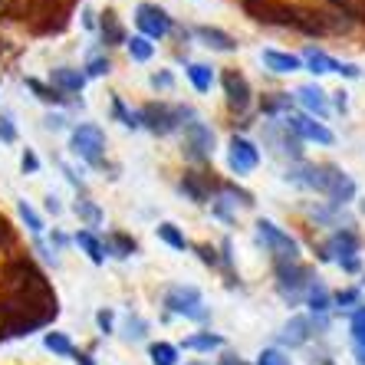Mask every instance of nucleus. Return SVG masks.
<instances>
[{
	"instance_id": "f257e3e1",
	"label": "nucleus",
	"mask_w": 365,
	"mask_h": 365,
	"mask_svg": "<svg viewBox=\"0 0 365 365\" xmlns=\"http://www.w3.org/2000/svg\"><path fill=\"white\" fill-rule=\"evenodd\" d=\"M185 119H197L195 109H187V106H168V102H148L142 106L138 112V122H142L152 135H171V132H178L185 125Z\"/></svg>"
},
{
	"instance_id": "f03ea898",
	"label": "nucleus",
	"mask_w": 365,
	"mask_h": 365,
	"mask_svg": "<svg viewBox=\"0 0 365 365\" xmlns=\"http://www.w3.org/2000/svg\"><path fill=\"white\" fill-rule=\"evenodd\" d=\"M359 247H362V240H359V234H356L352 227L332 230L329 240L319 247V260H323V264L336 260V264H339L346 273H359V270H362V260H359Z\"/></svg>"
},
{
	"instance_id": "7ed1b4c3",
	"label": "nucleus",
	"mask_w": 365,
	"mask_h": 365,
	"mask_svg": "<svg viewBox=\"0 0 365 365\" xmlns=\"http://www.w3.org/2000/svg\"><path fill=\"white\" fill-rule=\"evenodd\" d=\"M165 306H168V313L185 316L191 323H207V319H211V309L204 306L201 289L191 287V283H175V287H168Z\"/></svg>"
},
{
	"instance_id": "20e7f679",
	"label": "nucleus",
	"mask_w": 365,
	"mask_h": 365,
	"mask_svg": "<svg viewBox=\"0 0 365 365\" xmlns=\"http://www.w3.org/2000/svg\"><path fill=\"white\" fill-rule=\"evenodd\" d=\"M69 148L83 162L93 165V168L106 165V132L99 125H93V122H83V125H76L69 132Z\"/></svg>"
},
{
	"instance_id": "39448f33",
	"label": "nucleus",
	"mask_w": 365,
	"mask_h": 365,
	"mask_svg": "<svg viewBox=\"0 0 365 365\" xmlns=\"http://www.w3.org/2000/svg\"><path fill=\"white\" fill-rule=\"evenodd\" d=\"M257 240L270 250L277 264H299V244H297V237H289L287 230L277 227V224L267 221V217H260V221H257Z\"/></svg>"
},
{
	"instance_id": "423d86ee",
	"label": "nucleus",
	"mask_w": 365,
	"mask_h": 365,
	"mask_svg": "<svg viewBox=\"0 0 365 365\" xmlns=\"http://www.w3.org/2000/svg\"><path fill=\"white\" fill-rule=\"evenodd\" d=\"M273 273H277V293H280L289 306L303 303L306 289L313 283V270L303 264H273Z\"/></svg>"
},
{
	"instance_id": "0eeeda50",
	"label": "nucleus",
	"mask_w": 365,
	"mask_h": 365,
	"mask_svg": "<svg viewBox=\"0 0 365 365\" xmlns=\"http://www.w3.org/2000/svg\"><path fill=\"white\" fill-rule=\"evenodd\" d=\"M264 145L270 148L273 155L289 158V165H293V162H303V142H299L297 132H293V128H289L283 119L264 122Z\"/></svg>"
},
{
	"instance_id": "6e6552de",
	"label": "nucleus",
	"mask_w": 365,
	"mask_h": 365,
	"mask_svg": "<svg viewBox=\"0 0 365 365\" xmlns=\"http://www.w3.org/2000/svg\"><path fill=\"white\" fill-rule=\"evenodd\" d=\"M135 26H138V36H145V40H165V36L175 30V20H171L168 10H162L158 4H138Z\"/></svg>"
},
{
	"instance_id": "1a4fd4ad",
	"label": "nucleus",
	"mask_w": 365,
	"mask_h": 365,
	"mask_svg": "<svg viewBox=\"0 0 365 365\" xmlns=\"http://www.w3.org/2000/svg\"><path fill=\"white\" fill-rule=\"evenodd\" d=\"M181 152H185V158H191V162H211V155H214L211 125H204L201 119L185 122V145H181Z\"/></svg>"
},
{
	"instance_id": "9d476101",
	"label": "nucleus",
	"mask_w": 365,
	"mask_h": 365,
	"mask_svg": "<svg viewBox=\"0 0 365 365\" xmlns=\"http://www.w3.org/2000/svg\"><path fill=\"white\" fill-rule=\"evenodd\" d=\"M323 195L332 207H346L356 201V181L336 165H323Z\"/></svg>"
},
{
	"instance_id": "9b49d317",
	"label": "nucleus",
	"mask_w": 365,
	"mask_h": 365,
	"mask_svg": "<svg viewBox=\"0 0 365 365\" xmlns=\"http://www.w3.org/2000/svg\"><path fill=\"white\" fill-rule=\"evenodd\" d=\"M257 165H260V148H257L247 135H230V142H227V168L240 178V175L257 171Z\"/></svg>"
},
{
	"instance_id": "f8f14e48",
	"label": "nucleus",
	"mask_w": 365,
	"mask_h": 365,
	"mask_svg": "<svg viewBox=\"0 0 365 365\" xmlns=\"http://www.w3.org/2000/svg\"><path fill=\"white\" fill-rule=\"evenodd\" d=\"M283 122L297 132L299 142H316V145H332L336 142L332 128H326L323 122L313 119V115H306V112H289V115H283Z\"/></svg>"
},
{
	"instance_id": "ddd939ff",
	"label": "nucleus",
	"mask_w": 365,
	"mask_h": 365,
	"mask_svg": "<svg viewBox=\"0 0 365 365\" xmlns=\"http://www.w3.org/2000/svg\"><path fill=\"white\" fill-rule=\"evenodd\" d=\"M221 86H224V96H227V106L234 112H247L250 102H254V89L247 83V76L240 69H224L221 76Z\"/></svg>"
},
{
	"instance_id": "4468645a",
	"label": "nucleus",
	"mask_w": 365,
	"mask_h": 365,
	"mask_svg": "<svg viewBox=\"0 0 365 365\" xmlns=\"http://www.w3.org/2000/svg\"><path fill=\"white\" fill-rule=\"evenodd\" d=\"M283 178L289 185L303 187V191H316V195H323V165H313V162H293L287 168Z\"/></svg>"
},
{
	"instance_id": "2eb2a0df",
	"label": "nucleus",
	"mask_w": 365,
	"mask_h": 365,
	"mask_svg": "<svg viewBox=\"0 0 365 365\" xmlns=\"http://www.w3.org/2000/svg\"><path fill=\"white\" fill-rule=\"evenodd\" d=\"M297 102L303 106L306 115H313V119L323 122L329 115V96L319 89V83H306L297 89Z\"/></svg>"
},
{
	"instance_id": "dca6fc26",
	"label": "nucleus",
	"mask_w": 365,
	"mask_h": 365,
	"mask_svg": "<svg viewBox=\"0 0 365 365\" xmlns=\"http://www.w3.org/2000/svg\"><path fill=\"white\" fill-rule=\"evenodd\" d=\"M181 191L195 204H207L211 201V191H221V185L214 178H207L204 171H187L185 178H181Z\"/></svg>"
},
{
	"instance_id": "f3484780",
	"label": "nucleus",
	"mask_w": 365,
	"mask_h": 365,
	"mask_svg": "<svg viewBox=\"0 0 365 365\" xmlns=\"http://www.w3.org/2000/svg\"><path fill=\"white\" fill-rule=\"evenodd\" d=\"M191 34H195L197 40L207 46V50H217V53H234V50H237V40H234L227 30H221V26L201 24V26H195Z\"/></svg>"
},
{
	"instance_id": "a211bd4d",
	"label": "nucleus",
	"mask_w": 365,
	"mask_h": 365,
	"mask_svg": "<svg viewBox=\"0 0 365 365\" xmlns=\"http://www.w3.org/2000/svg\"><path fill=\"white\" fill-rule=\"evenodd\" d=\"M309 336H313V319H309V316H293L280 332V346H289V349L306 346Z\"/></svg>"
},
{
	"instance_id": "6ab92c4d",
	"label": "nucleus",
	"mask_w": 365,
	"mask_h": 365,
	"mask_svg": "<svg viewBox=\"0 0 365 365\" xmlns=\"http://www.w3.org/2000/svg\"><path fill=\"white\" fill-rule=\"evenodd\" d=\"M299 60H303L306 69H313L316 76H326V73H339V63H342V60H336V56H329L326 50H319V46H306Z\"/></svg>"
},
{
	"instance_id": "aec40b11",
	"label": "nucleus",
	"mask_w": 365,
	"mask_h": 365,
	"mask_svg": "<svg viewBox=\"0 0 365 365\" xmlns=\"http://www.w3.org/2000/svg\"><path fill=\"white\" fill-rule=\"evenodd\" d=\"M50 83L53 89H60L63 96H73V93H83V86H86V76L79 73V69H69V66H56L50 69Z\"/></svg>"
},
{
	"instance_id": "412c9836",
	"label": "nucleus",
	"mask_w": 365,
	"mask_h": 365,
	"mask_svg": "<svg viewBox=\"0 0 365 365\" xmlns=\"http://www.w3.org/2000/svg\"><path fill=\"white\" fill-rule=\"evenodd\" d=\"M303 303L309 306V313H313V316H326L332 309V293L326 289L323 280H313V283H309V289H306Z\"/></svg>"
},
{
	"instance_id": "4be33fe9",
	"label": "nucleus",
	"mask_w": 365,
	"mask_h": 365,
	"mask_svg": "<svg viewBox=\"0 0 365 365\" xmlns=\"http://www.w3.org/2000/svg\"><path fill=\"white\" fill-rule=\"evenodd\" d=\"M99 30H102V43H106V46H122V43H128L125 26L119 24V17H115V10H106V14H102Z\"/></svg>"
},
{
	"instance_id": "5701e85b",
	"label": "nucleus",
	"mask_w": 365,
	"mask_h": 365,
	"mask_svg": "<svg viewBox=\"0 0 365 365\" xmlns=\"http://www.w3.org/2000/svg\"><path fill=\"white\" fill-rule=\"evenodd\" d=\"M264 66L273 69V73H280V76H287V73H297V69H303V60H299V56H293V53L264 50Z\"/></svg>"
},
{
	"instance_id": "b1692460",
	"label": "nucleus",
	"mask_w": 365,
	"mask_h": 365,
	"mask_svg": "<svg viewBox=\"0 0 365 365\" xmlns=\"http://www.w3.org/2000/svg\"><path fill=\"white\" fill-rule=\"evenodd\" d=\"M293 30H299V34H306V36H326V20L319 10H297Z\"/></svg>"
},
{
	"instance_id": "393cba45",
	"label": "nucleus",
	"mask_w": 365,
	"mask_h": 365,
	"mask_svg": "<svg viewBox=\"0 0 365 365\" xmlns=\"http://www.w3.org/2000/svg\"><path fill=\"white\" fill-rule=\"evenodd\" d=\"M240 7H244L247 17H254L257 24H267V26L277 24V0H240Z\"/></svg>"
},
{
	"instance_id": "a878e982",
	"label": "nucleus",
	"mask_w": 365,
	"mask_h": 365,
	"mask_svg": "<svg viewBox=\"0 0 365 365\" xmlns=\"http://www.w3.org/2000/svg\"><path fill=\"white\" fill-rule=\"evenodd\" d=\"M102 250H106V257H132L138 250L135 237H128V234H122V230H115V234H109V237L102 240Z\"/></svg>"
},
{
	"instance_id": "bb28decb",
	"label": "nucleus",
	"mask_w": 365,
	"mask_h": 365,
	"mask_svg": "<svg viewBox=\"0 0 365 365\" xmlns=\"http://www.w3.org/2000/svg\"><path fill=\"white\" fill-rule=\"evenodd\" d=\"M260 112H264L267 119H283L293 112V96L289 93H273L270 99L260 102Z\"/></svg>"
},
{
	"instance_id": "cd10ccee",
	"label": "nucleus",
	"mask_w": 365,
	"mask_h": 365,
	"mask_svg": "<svg viewBox=\"0 0 365 365\" xmlns=\"http://www.w3.org/2000/svg\"><path fill=\"white\" fill-rule=\"evenodd\" d=\"M187 79H191V86H195L197 93H211V86H214V69L204 66V63H187Z\"/></svg>"
},
{
	"instance_id": "c85d7f7f",
	"label": "nucleus",
	"mask_w": 365,
	"mask_h": 365,
	"mask_svg": "<svg viewBox=\"0 0 365 365\" xmlns=\"http://www.w3.org/2000/svg\"><path fill=\"white\" fill-rule=\"evenodd\" d=\"M158 240H165V244L171 247V250H187V247H191V240L185 237V230H178L175 227V224L171 221H165V224H158Z\"/></svg>"
},
{
	"instance_id": "c756f323",
	"label": "nucleus",
	"mask_w": 365,
	"mask_h": 365,
	"mask_svg": "<svg viewBox=\"0 0 365 365\" xmlns=\"http://www.w3.org/2000/svg\"><path fill=\"white\" fill-rule=\"evenodd\" d=\"M76 244L83 247L86 254H89V260H93V264H106V250H102V240L96 237L93 230H79V234H76Z\"/></svg>"
},
{
	"instance_id": "7c9ffc66",
	"label": "nucleus",
	"mask_w": 365,
	"mask_h": 365,
	"mask_svg": "<svg viewBox=\"0 0 365 365\" xmlns=\"http://www.w3.org/2000/svg\"><path fill=\"white\" fill-rule=\"evenodd\" d=\"M148 359H152V365H178V346H171V342H152V346H148Z\"/></svg>"
},
{
	"instance_id": "2f4dec72",
	"label": "nucleus",
	"mask_w": 365,
	"mask_h": 365,
	"mask_svg": "<svg viewBox=\"0 0 365 365\" xmlns=\"http://www.w3.org/2000/svg\"><path fill=\"white\" fill-rule=\"evenodd\" d=\"M224 339L217 336V332H197V336H187L185 339V349H191V352H211V349H221Z\"/></svg>"
},
{
	"instance_id": "473e14b6",
	"label": "nucleus",
	"mask_w": 365,
	"mask_h": 365,
	"mask_svg": "<svg viewBox=\"0 0 365 365\" xmlns=\"http://www.w3.org/2000/svg\"><path fill=\"white\" fill-rule=\"evenodd\" d=\"M43 346L50 349L53 356H73V352H76V346L69 342L66 332H46V336H43Z\"/></svg>"
},
{
	"instance_id": "72a5a7b5",
	"label": "nucleus",
	"mask_w": 365,
	"mask_h": 365,
	"mask_svg": "<svg viewBox=\"0 0 365 365\" xmlns=\"http://www.w3.org/2000/svg\"><path fill=\"white\" fill-rule=\"evenodd\" d=\"M125 46H128V56H132L135 63H148L155 56V43L145 40V36H132Z\"/></svg>"
},
{
	"instance_id": "f704fd0d",
	"label": "nucleus",
	"mask_w": 365,
	"mask_h": 365,
	"mask_svg": "<svg viewBox=\"0 0 365 365\" xmlns=\"http://www.w3.org/2000/svg\"><path fill=\"white\" fill-rule=\"evenodd\" d=\"M26 86H30V89L36 93V99L46 102V106H53V102H56V106H60V102H66V96H63L60 89H53V86H43L40 79H26Z\"/></svg>"
},
{
	"instance_id": "c9c22d12",
	"label": "nucleus",
	"mask_w": 365,
	"mask_h": 365,
	"mask_svg": "<svg viewBox=\"0 0 365 365\" xmlns=\"http://www.w3.org/2000/svg\"><path fill=\"white\" fill-rule=\"evenodd\" d=\"M112 115H115V119H119L125 128H138V125H142V122H138V112L128 109L119 96H112Z\"/></svg>"
},
{
	"instance_id": "e433bc0d",
	"label": "nucleus",
	"mask_w": 365,
	"mask_h": 365,
	"mask_svg": "<svg viewBox=\"0 0 365 365\" xmlns=\"http://www.w3.org/2000/svg\"><path fill=\"white\" fill-rule=\"evenodd\" d=\"M73 211H76L79 217H83V221L89 224V227H99V224H102V211H99V207H96L93 201H89V197H83V201H76V207H73Z\"/></svg>"
},
{
	"instance_id": "4c0bfd02",
	"label": "nucleus",
	"mask_w": 365,
	"mask_h": 365,
	"mask_svg": "<svg viewBox=\"0 0 365 365\" xmlns=\"http://www.w3.org/2000/svg\"><path fill=\"white\" fill-rule=\"evenodd\" d=\"M349 332H352V342H356L359 349H365V306H359L356 313H352V319H349Z\"/></svg>"
},
{
	"instance_id": "58836bf2",
	"label": "nucleus",
	"mask_w": 365,
	"mask_h": 365,
	"mask_svg": "<svg viewBox=\"0 0 365 365\" xmlns=\"http://www.w3.org/2000/svg\"><path fill=\"white\" fill-rule=\"evenodd\" d=\"M359 299H362V297H359V289L349 287V289H339V293L332 297V306H339V309H352V313H356L359 306H362Z\"/></svg>"
},
{
	"instance_id": "ea45409f",
	"label": "nucleus",
	"mask_w": 365,
	"mask_h": 365,
	"mask_svg": "<svg viewBox=\"0 0 365 365\" xmlns=\"http://www.w3.org/2000/svg\"><path fill=\"white\" fill-rule=\"evenodd\" d=\"M145 336H148V323H145L142 316H128V323H125V339L138 342V339H145Z\"/></svg>"
},
{
	"instance_id": "a19ab883",
	"label": "nucleus",
	"mask_w": 365,
	"mask_h": 365,
	"mask_svg": "<svg viewBox=\"0 0 365 365\" xmlns=\"http://www.w3.org/2000/svg\"><path fill=\"white\" fill-rule=\"evenodd\" d=\"M257 365H293V362H289V356L283 349H264V352L257 356Z\"/></svg>"
},
{
	"instance_id": "79ce46f5",
	"label": "nucleus",
	"mask_w": 365,
	"mask_h": 365,
	"mask_svg": "<svg viewBox=\"0 0 365 365\" xmlns=\"http://www.w3.org/2000/svg\"><path fill=\"white\" fill-rule=\"evenodd\" d=\"M17 211H20V217H24V221H26V227L34 230V234H40V230H43L40 214H36V211H34V207H30V204H26V201H17Z\"/></svg>"
},
{
	"instance_id": "37998d69",
	"label": "nucleus",
	"mask_w": 365,
	"mask_h": 365,
	"mask_svg": "<svg viewBox=\"0 0 365 365\" xmlns=\"http://www.w3.org/2000/svg\"><path fill=\"white\" fill-rule=\"evenodd\" d=\"M109 69H112L109 56H93V60L86 63V76H106Z\"/></svg>"
},
{
	"instance_id": "c03bdc74",
	"label": "nucleus",
	"mask_w": 365,
	"mask_h": 365,
	"mask_svg": "<svg viewBox=\"0 0 365 365\" xmlns=\"http://www.w3.org/2000/svg\"><path fill=\"white\" fill-rule=\"evenodd\" d=\"M195 250H197V257H201V264H207V267H217V264H221V257H217V250H214L211 244H197Z\"/></svg>"
},
{
	"instance_id": "a18cd8bd",
	"label": "nucleus",
	"mask_w": 365,
	"mask_h": 365,
	"mask_svg": "<svg viewBox=\"0 0 365 365\" xmlns=\"http://www.w3.org/2000/svg\"><path fill=\"white\" fill-rule=\"evenodd\" d=\"M152 86H155V89H165V93H168V89H175V76H171L168 69H162V73H152Z\"/></svg>"
},
{
	"instance_id": "49530a36",
	"label": "nucleus",
	"mask_w": 365,
	"mask_h": 365,
	"mask_svg": "<svg viewBox=\"0 0 365 365\" xmlns=\"http://www.w3.org/2000/svg\"><path fill=\"white\" fill-rule=\"evenodd\" d=\"M20 168H24V175H36V171H40V158H36V155L26 148L24 158H20Z\"/></svg>"
},
{
	"instance_id": "de8ad7c7",
	"label": "nucleus",
	"mask_w": 365,
	"mask_h": 365,
	"mask_svg": "<svg viewBox=\"0 0 365 365\" xmlns=\"http://www.w3.org/2000/svg\"><path fill=\"white\" fill-rule=\"evenodd\" d=\"M10 244H14V227H10V221L0 214V250H7Z\"/></svg>"
},
{
	"instance_id": "09e8293b",
	"label": "nucleus",
	"mask_w": 365,
	"mask_h": 365,
	"mask_svg": "<svg viewBox=\"0 0 365 365\" xmlns=\"http://www.w3.org/2000/svg\"><path fill=\"white\" fill-rule=\"evenodd\" d=\"M0 138L4 142H17V128H14L10 115H0Z\"/></svg>"
},
{
	"instance_id": "8fccbe9b",
	"label": "nucleus",
	"mask_w": 365,
	"mask_h": 365,
	"mask_svg": "<svg viewBox=\"0 0 365 365\" xmlns=\"http://www.w3.org/2000/svg\"><path fill=\"white\" fill-rule=\"evenodd\" d=\"M112 323H115L112 309H99V313H96V326H99L102 332H112Z\"/></svg>"
},
{
	"instance_id": "3c124183",
	"label": "nucleus",
	"mask_w": 365,
	"mask_h": 365,
	"mask_svg": "<svg viewBox=\"0 0 365 365\" xmlns=\"http://www.w3.org/2000/svg\"><path fill=\"white\" fill-rule=\"evenodd\" d=\"M43 125L50 128V132H60V128L66 125V119H63L60 112H56V115H46V119H43Z\"/></svg>"
},
{
	"instance_id": "603ef678",
	"label": "nucleus",
	"mask_w": 365,
	"mask_h": 365,
	"mask_svg": "<svg viewBox=\"0 0 365 365\" xmlns=\"http://www.w3.org/2000/svg\"><path fill=\"white\" fill-rule=\"evenodd\" d=\"M346 89H339V93H332V106H336V109H339V112H346L349 109V99H346Z\"/></svg>"
},
{
	"instance_id": "864d4df0",
	"label": "nucleus",
	"mask_w": 365,
	"mask_h": 365,
	"mask_svg": "<svg viewBox=\"0 0 365 365\" xmlns=\"http://www.w3.org/2000/svg\"><path fill=\"white\" fill-rule=\"evenodd\" d=\"M46 211H50V214H60L63 211V204H60V197H56V195H46Z\"/></svg>"
},
{
	"instance_id": "5fc2aeb1",
	"label": "nucleus",
	"mask_w": 365,
	"mask_h": 365,
	"mask_svg": "<svg viewBox=\"0 0 365 365\" xmlns=\"http://www.w3.org/2000/svg\"><path fill=\"white\" fill-rule=\"evenodd\" d=\"M73 359H76V365H96V362H93V356H89V352H79V349L73 352Z\"/></svg>"
},
{
	"instance_id": "6e6d98bb",
	"label": "nucleus",
	"mask_w": 365,
	"mask_h": 365,
	"mask_svg": "<svg viewBox=\"0 0 365 365\" xmlns=\"http://www.w3.org/2000/svg\"><path fill=\"white\" fill-rule=\"evenodd\" d=\"M53 244H56V247H66L69 237H66V234H60V230H53Z\"/></svg>"
},
{
	"instance_id": "4d7b16f0",
	"label": "nucleus",
	"mask_w": 365,
	"mask_h": 365,
	"mask_svg": "<svg viewBox=\"0 0 365 365\" xmlns=\"http://www.w3.org/2000/svg\"><path fill=\"white\" fill-rule=\"evenodd\" d=\"M221 365H247V362H244V359H237V356H230V352H227V356L221 359Z\"/></svg>"
},
{
	"instance_id": "13d9d810",
	"label": "nucleus",
	"mask_w": 365,
	"mask_h": 365,
	"mask_svg": "<svg viewBox=\"0 0 365 365\" xmlns=\"http://www.w3.org/2000/svg\"><path fill=\"white\" fill-rule=\"evenodd\" d=\"M83 24L89 26V30H93V26H96V20H93V10H83Z\"/></svg>"
},
{
	"instance_id": "bf43d9fd",
	"label": "nucleus",
	"mask_w": 365,
	"mask_h": 365,
	"mask_svg": "<svg viewBox=\"0 0 365 365\" xmlns=\"http://www.w3.org/2000/svg\"><path fill=\"white\" fill-rule=\"evenodd\" d=\"M356 362L365 365V349H359V346H356Z\"/></svg>"
},
{
	"instance_id": "052dcab7",
	"label": "nucleus",
	"mask_w": 365,
	"mask_h": 365,
	"mask_svg": "<svg viewBox=\"0 0 365 365\" xmlns=\"http://www.w3.org/2000/svg\"><path fill=\"white\" fill-rule=\"evenodd\" d=\"M187 365H207V362H187Z\"/></svg>"
},
{
	"instance_id": "680f3d73",
	"label": "nucleus",
	"mask_w": 365,
	"mask_h": 365,
	"mask_svg": "<svg viewBox=\"0 0 365 365\" xmlns=\"http://www.w3.org/2000/svg\"><path fill=\"white\" fill-rule=\"evenodd\" d=\"M323 365H336V362H329V359H326V362H323Z\"/></svg>"
},
{
	"instance_id": "e2e57ef3",
	"label": "nucleus",
	"mask_w": 365,
	"mask_h": 365,
	"mask_svg": "<svg viewBox=\"0 0 365 365\" xmlns=\"http://www.w3.org/2000/svg\"><path fill=\"white\" fill-rule=\"evenodd\" d=\"M362 214H365V201H362Z\"/></svg>"
}]
</instances>
